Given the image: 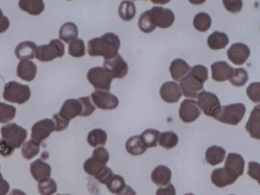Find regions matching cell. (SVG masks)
Wrapping results in <instances>:
<instances>
[{
	"mask_svg": "<svg viewBox=\"0 0 260 195\" xmlns=\"http://www.w3.org/2000/svg\"><path fill=\"white\" fill-rule=\"evenodd\" d=\"M211 17L205 12H199L193 20L194 28L201 32L207 31L211 27Z\"/></svg>",
	"mask_w": 260,
	"mask_h": 195,
	"instance_id": "36",
	"label": "cell"
},
{
	"mask_svg": "<svg viewBox=\"0 0 260 195\" xmlns=\"http://www.w3.org/2000/svg\"><path fill=\"white\" fill-rule=\"evenodd\" d=\"M226 150L221 146H210L205 152V159L208 164L214 166L220 164L225 158Z\"/></svg>",
	"mask_w": 260,
	"mask_h": 195,
	"instance_id": "27",
	"label": "cell"
},
{
	"mask_svg": "<svg viewBox=\"0 0 260 195\" xmlns=\"http://www.w3.org/2000/svg\"><path fill=\"white\" fill-rule=\"evenodd\" d=\"M158 142L159 146L165 149H170L174 148L178 144L179 137L173 131H166V132L160 133Z\"/></svg>",
	"mask_w": 260,
	"mask_h": 195,
	"instance_id": "34",
	"label": "cell"
},
{
	"mask_svg": "<svg viewBox=\"0 0 260 195\" xmlns=\"http://www.w3.org/2000/svg\"><path fill=\"white\" fill-rule=\"evenodd\" d=\"M160 132L154 129H147L140 136L143 144L146 148H153L157 146L158 139Z\"/></svg>",
	"mask_w": 260,
	"mask_h": 195,
	"instance_id": "35",
	"label": "cell"
},
{
	"mask_svg": "<svg viewBox=\"0 0 260 195\" xmlns=\"http://www.w3.org/2000/svg\"><path fill=\"white\" fill-rule=\"evenodd\" d=\"M249 79V75L247 71L243 68L234 69L232 76L229 79L231 83L234 86H243Z\"/></svg>",
	"mask_w": 260,
	"mask_h": 195,
	"instance_id": "37",
	"label": "cell"
},
{
	"mask_svg": "<svg viewBox=\"0 0 260 195\" xmlns=\"http://www.w3.org/2000/svg\"><path fill=\"white\" fill-rule=\"evenodd\" d=\"M244 167L245 161L241 155L234 153V152L228 154L225 161L224 167H223L228 172L239 178L243 175Z\"/></svg>",
	"mask_w": 260,
	"mask_h": 195,
	"instance_id": "20",
	"label": "cell"
},
{
	"mask_svg": "<svg viewBox=\"0 0 260 195\" xmlns=\"http://www.w3.org/2000/svg\"><path fill=\"white\" fill-rule=\"evenodd\" d=\"M40 152V144L34 140H28L24 143L22 148V154L24 158L30 160L36 157Z\"/></svg>",
	"mask_w": 260,
	"mask_h": 195,
	"instance_id": "38",
	"label": "cell"
},
{
	"mask_svg": "<svg viewBox=\"0 0 260 195\" xmlns=\"http://www.w3.org/2000/svg\"><path fill=\"white\" fill-rule=\"evenodd\" d=\"M151 179L156 186L168 185L172 179V172L170 168L166 166H158L153 169L151 174Z\"/></svg>",
	"mask_w": 260,
	"mask_h": 195,
	"instance_id": "23",
	"label": "cell"
},
{
	"mask_svg": "<svg viewBox=\"0 0 260 195\" xmlns=\"http://www.w3.org/2000/svg\"><path fill=\"white\" fill-rule=\"evenodd\" d=\"M30 172L33 178L40 183L51 178V167L49 164L39 158L30 166Z\"/></svg>",
	"mask_w": 260,
	"mask_h": 195,
	"instance_id": "19",
	"label": "cell"
},
{
	"mask_svg": "<svg viewBox=\"0 0 260 195\" xmlns=\"http://www.w3.org/2000/svg\"><path fill=\"white\" fill-rule=\"evenodd\" d=\"M120 47L121 41L118 35L106 33L88 42V53L91 56H103L109 59L118 54Z\"/></svg>",
	"mask_w": 260,
	"mask_h": 195,
	"instance_id": "1",
	"label": "cell"
},
{
	"mask_svg": "<svg viewBox=\"0 0 260 195\" xmlns=\"http://www.w3.org/2000/svg\"><path fill=\"white\" fill-rule=\"evenodd\" d=\"M246 129L252 138L260 139V106L256 105L251 112L246 124Z\"/></svg>",
	"mask_w": 260,
	"mask_h": 195,
	"instance_id": "21",
	"label": "cell"
},
{
	"mask_svg": "<svg viewBox=\"0 0 260 195\" xmlns=\"http://www.w3.org/2000/svg\"><path fill=\"white\" fill-rule=\"evenodd\" d=\"M10 189V185L7 180L4 179L0 172V195H7Z\"/></svg>",
	"mask_w": 260,
	"mask_h": 195,
	"instance_id": "54",
	"label": "cell"
},
{
	"mask_svg": "<svg viewBox=\"0 0 260 195\" xmlns=\"http://www.w3.org/2000/svg\"><path fill=\"white\" fill-rule=\"evenodd\" d=\"M87 79L97 91H109L113 80L103 67H100L90 69L87 73Z\"/></svg>",
	"mask_w": 260,
	"mask_h": 195,
	"instance_id": "7",
	"label": "cell"
},
{
	"mask_svg": "<svg viewBox=\"0 0 260 195\" xmlns=\"http://www.w3.org/2000/svg\"><path fill=\"white\" fill-rule=\"evenodd\" d=\"M92 157L102 164L106 165L109 160V153L106 148L100 146L93 151Z\"/></svg>",
	"mask_w": 260,
	"mask_h": 195,
	"instance_id": "47",
	"label": "cell"
},
{
	"mask_svg": "<svg viewBox=\"0 0 260 195\" xmlns=\"http://www.w3.org/2000/svg\"><path fill=\"white\" fill-rule=\"evenodd\" d=\"M106 185L111 193L117 195L125 187L126 184L122 176L118 175H113V176L106 183Z\"/></svg>",
	"mask_w": 260,
	"mask_h": 195,
	"instance_id": "40",
	"label": "cell"
},
{
	"mask_svg": "<svg viewBox=\"0 0 260 195\" xmlns=\"http://www.w3.org/2000/svg\"><path fill=\"white\" fill-rule=\"evenodd\" d=\"M231 195H233V194H231Z\"/></svg>",
	"mask_w": 260,
	"mask_h": 195,
	"instance_id": "59",
	"label": "cell"
},
{
	"mask_svg": "<svg viewBox=\"0 0 260 195\" xmlns=\"http://www.w3.org/2000/svg\"><path fill=\"white\" fill-rule=\"evenodd\" d=\"M156 195H176V188L173 184H169L167 187L157 189Z\"/></svg>",
	"mask_w": 260,
	"mask_h": 195,
	"instance_id": "52",
	"label": "cell"
},
{
	"mask_svg": "<svg viewBox=\"0 0 260 195\" xmlns=\"http://www.w3.org/2000/svg\"><path fill=\"white\" fill-rule=\"evenodd\" d=\"M69 54L74 57H82L86 54V47L82 39H76L70 43Z\"/></svg>",
	"mask_w": 260,
	"mask_h": 195,
	"instance_id": "41",
	"label": "cell"
},
{
	"mask_svg": "<svg viewBox=\"0 0 260 195\" xmlns=\"http://www.w3.org/2000/svg\"><path fill=\"white\" fill-rule=\"evenodd\" d=\"M37 74V67L32 61L21 60L17 67V76L22 80L31 82Z\"/></svg>",
	"mask_w": 260,
	"mask_h": 195,
	"instance_id": "24",
	"label": "cell"
},
{
	"mask_svg": "<svg viewBox=\"0 0 260 195\" xmlns=\"http://www.w3.org/2000/svg\"><path fill=\"white\" fill-rule=\"evenodd\" d=\"M138 26H139V28L141 29V31L146 34L151 33L156 28V26L153 24L151 20H150L148 10L145 11L141 14L139 21H138Z\"/></svg>",
	"mask_w": 260,
	"mask_h": 195,
	"instance_id": "42",
	"label": "cell"
},
{
	"mask_svg": "<svg viewBox=\"0 0 260 195\" xmlns=\"http://www.w3.org/2000/svg\"><path fill=\"white\" fill-rule=\"evenodd\" d=\"M246 94L252 102L255 103L260 102V83L259 82H252L249 84L246 88Z\"/></svg>",
	"mask_w": 260,
	"mask_h": 195,
	"instance_id": "46",
	"label": "cell"
},
{
	"mask_svg": "<svg viewBox=\"0 0 260 195\" xmlns=\"http://www.w3.org/2000/svg\"><path fill=\"white\" fill-rule=\"evenodd\" d=\"M31 97L29 86L17 82H10L6 84L4 98L7 102L19 105L25 103Z\"/></svg>",
	"mask_w": 260,
	"mask_h": 195,
	"instance_id": "3",
	"label": "cell"
},
{
	"mask_svg": "<svg viewBox=\"0 0 260 195\" xmlns=\"http://www.w3.org/2000/svg\"><path fill=\"white\" fill-rule=\"evenodd\" d=\"M16 108L13 105L0 102V123H7L15 118Z\"/></svg>",
	"mask_w": 260,
	"mask_h": 195,
	"instance_id": "39",
	"label": "cell"
},
{
	"mask_svg": "<svg viewBox=\"0 0 260 195\" xmlns=\"http://www.w3.org/2000/svg\"><path fill=\"white\" fill-rule=\"evenodd\" d=\"M191 67L182 59H176L170 64V71L172 78L176 82H180L188 73Z\"/></svg>",
	"mask_w": 260,
	"mask_h": 195,
	"instance_id": "25",
	"label": "cell"
},
{
	"mask_svg": "<svg viewBox=\"0 0 260 195\" xmlns=\"http://www.w3.org/2000/svg\"><path fill=\"white\" fill-rule=\"evenodd\" d=\"M54 131H55L54 121L51 119H44L36 122L31 128V140L41 145Z\"/></svg>",
	"mask_w": 260,
	"mask_h": 195,
	"instance_id": "10",
	"label": "cell"
},
{
	"mask_svg": "<svg viewBox=\"0 0 260 195\" xmlns=\"http://www.w3.org/2000/svg\"><path fill=\"white\" fill-rule=\"evenodd\" d=\"M9 195H27L25 192L22 190H19V189H13L11 192H10Z\"/></svg>",
	"mask_w": 260,
	"mask_h": 195,
	"instance_id": "56",
	"label": "cell"
},
{
	"mask_svg": "<svg viewBox=\"0 0 260 195\" xmlns=\"http://www.w3.org/2000/svg\"><path fill=\"white\" fill-rule=\"evenodd\" d=\"M245 113H246V107L243 104H231L226 106L220 105L214 111L212 117L221 123L237 125L243 120Z\"/></svg>",
	"mask_w": 260,
	"mask_h": 195,
	"instance_id": "2",
	"label": "cell"
},
{
	"mask_svg": "<svg viewBox=\"0 0 260 195\" xmlns=\"http://www.w3.org/2000/svg\"><path fill=\"white\" fill-rule=\"evenodd\" d=\"M83 167L85 172L88 175L95 177L103 184H106L114 175L110 168L106 166V165L102 164L92 157H90L85 161Z\"/></svg>",
	"mask_w": 260,
	"mask_h": 195,
	"instance_id": "6",
	"label": "cell"
},
{
	"mask_svg": "<svg viewBox=\"0 0 260 195\" xmlns=\"http://www.w3.org/2000/svg\"><path fill=\"white\" fill-rule=\"evenodd\" d=\"M117 195H136V192L130 186L126 185Z\"/></svg>",
	"mask_w": 260,
	"mask_h": 195,
	"instance_id": "55",
	"label": "cell"
},
{
	"mask_svg": "<svg viewBox=\"0 0 260 195\" xmlns=\"http://www.w3.org/2000/svg\"><path fill=\"white\" fill-rule=\"evenodd\" d=\"M228 59L235 65H243L250 55V50L246 44L235 43L228 50Z\"/></svg>",
	"mask_w": 260,
	"mask_h": 195,
	"instance_id": "15",
	"label": "cell"
},
{
	"mask_svg": "<svg viewBox=\"0 0 260 195\" xmlns=\"http://www.w3.org/2000/svg\"><path fill=\"white\" fill-rule=\"evenodd\" d=\"M39 193L42 195H53L57 192V185L52 178L39 183L38 185Z\"/></svg>",
	"mask_w": 260,
	"mask_h": 195,
	"instance_id": "43",
	"label": "cell"
},
{
	"mask_svg": "<svg viewBox=\"0 0 260 195\" xmlns=\"http://www.w3.org/2000/svg\"><path fill=\"white\" fill-rule=\"evenodd\" d=\"M78 34V27L74 23L67 22L60 27L59 36L62 41L68 44L77 39Z\"/></svg>",
	"mask_w": 260,
	"mask_h": 195,
	"instance_id": "30",
	"label": "cell"
},
{
	"mask_svg": "<svg viewBox=\"0 0 260 195\" xmlns=\"http://www.w3.org/2000/svg\"><path fill=\"white\" fill-rule=\"evenodd\" d=\"M190 75L193 77L196 78V79L202 82L205 83L208 79V71L207 67H204L202 65H196L190 69Z\"/></svg>",
	"mask_w": 260,
	"mask_h": 195,
	"instance_id": "44",
	"label": "cell"
},
{
	"mask_svg": "<svg viewBox=\"0 0 260 195\" xmlns=\"http://www.w3.org/2000/svg\"><path fill=\"white\" fill-rule=\"evenodd\" d=\"M14 150V148L12 147L4 139L0 140V155L5 157L10 156Z\"/></svg>",
	"mask_w": 260,
	"mask_h": 195,
	"instance_id": "51",
	"label": "cell"
},
{
	"mask_svg": "<svg viewBox=\"0 0 260 195\" xmlns=\"http://www.w3.org/2000/svg\"><path fill=\"white\" fill-rule=\"evenodd\" d=\"M179 85L184 96L186 98L196 99L202 91H204V84L191 76L189 73L180 81Z\"/></svg>",
	"mask_w": 260,
	"mask_h": 195,
	"instance_id": "13",
	"label": "cell"
},
{
	"mask_svg": "<svg viewBox=\"0 0 260 195\" xmlns=\"http://www.w3.org/2000/svg\"><path fill=\"white\" fill-rule=\"evenodd\" d=\"M81 111V105L77 99H68L63 103L59 114L70 121L80 116Z\"/></svg>",
	"mask_w": 260,
	"mask_h": 195,
	"instance_id": "22",
	"label": "cell"
},
{
	"mask_svg": "<svg viewBox=\"0 0 260 195\" xmlns=\"http://www.w3.org/2000/svg\"><path fill=\"white\" fill-rule=\"evenodd\" d=\"M107 134L102 129H94L88 134L87 142L92 147L105 146L107 141Z\"/></svg>",
	"mask_w": 260,
	"mask_h": 195,
	"instance_id": "32",
	"label": "cell"
},
{
	"mask_svg": "<svg viewBox=\"0 0 260 195\" xmlns=\"http://www.w3.org/2000/svg\"><path fill=\"white\" fill-rule=\"evenodd\" d=\"M118 15L124 21H132L136 15L135 3L132 1H123L118 8Z\"/></svg>",
	"mask_w": 260,
	"mask_h": 195,
	"instance_id": "33",
	"label": "cell"
},
{
	"mask_svg": "<svg viewBox=\"0 0 260 195\" xmlns=\"http://www.w3.org/2000/svg\"><path fill=\"white\" fill-rule=\"evenodd\" d=\"M126 150L132 155H141L147 151V148L143 144L140 136L130 137L126 142Z\"/></svg>",
	"mask_w": 260,
	"mask_h": 195,
	"instance_id": "31",
	"label": "cell"
},
{
	"mask_svg": "<svg viewBox=\"0 0 260 195\" xmlns=\"http://www.w3.org/2000/svg\"><path fill=\"white\" fill-rule=\"evenodd\" d=\"M159 94L164 102L167 103H176L182 97L180 87L175 82H166L159 90Z\"/></svg>",
	"mask_w": 260,
	"mask_h": 195,
	"instance_id": "16",
	"label": "cell"
},
{
	"mask_svg": "<svg viewBox=\"0 0 260 195\" xmlns=\"http://www.w3.org/2000/svg\"><path fill=\"white\" fill-rule=\"evenodd\" d=\"M94 104L102 110H113L118 106L119 101L117 96L109 91H95L91 94Z\"/></svg>",
	"mask_w": 260,
	"mask_h": 195,
	"instance_id": "12",
	"label": "cell"
},
{
	"mask_svg": "<svg viewBox=\"0 0 260 195\" xmlns=\"http://www.w3.org/2000/svg\"><path fill=\"white\" fill-rule=\"evenodd\" d=\"M3 139L14 149L20 147L28 137V132L25 128L16 123H9L1 129Z\"/></svg>",
	"mask_w": 260,
	"mask_h": 195,
	"instance_id": "4",
	"label": "cell"
},
{
	"mask_svg": "<svg viewBox=\"0 0 260 195\" xmlns=\"http://www.w3.org/2000/svg\"><path fill=\"white\" fill-rule=\"evenodd\" d=\"M103 69L112 79H122L128 73V66L119 53L111 59H105Z\"/></svg>",
	"mask_w": 260,
	"mask_h": 195,
	"instance_id": "9",
	"label": "cell"
},
{
	"mask_svg": "<svg viewBox=\"0 0 260 195\" xmlns=\"http://www.w3.org/2000/svg\"><path fill=\"white\" fill-rule=\"evenodd\" d=\"M64 53V44L60 40L54 39L48 44L37 47L36 57L42 62H50L56 58L62 57Z\"/></svg>",
	"mask_w": 260,
	"mask_h": 195,
	"instance_id": "5",
	"label": "cell"
},
{
	"mask_svg": "<svg viewBox=\"0 0 260 195\" xmlns=\"http://www.w3.org/2000/svg\"><path fill=\"white\" fill-rule=\"evenodd\" d=\"M185 195H194V194H193V193H185Z\"/></svg>",
	"mask_w": 260,
	"mask_h": 195,
	"instance_id": "57",
	"label": "cell"
},
{
	"mask_svg": "<svg viewBox=\"0 0 260 195\" xmlns=\"http://www.w3.org/2000/svg\"><path fill=\"white\" fill-rule=\"evenodd\" d=\"M223 4L225 9L232 13H237V12H240L243 8V2L241 0H234V1L223 0Z\"/></svg>",
	"mask_w": 260,
	"mask_h": 195,
	"instance_id": "48",
	"label": "cell"
},
{
	"mask_svg": "<svg viewBox=\"0 0 260 195\" xmlns=\"http://www.w3.org/2000/svg\"><path fill=\"white\" fill-rule=\"evenodd\" d=\"M179 117L185 123H191L199 118L201 110L198 107L197 102L193 99H185L181 103L179 111Z\"/></svg>",
	"mask_w": 260,
	"mask_h": 195,
	"instance_id": "14",
	"label": "cell"
},
{
	"mask_svg": "<svg viewBox=\"0 0 260 195\" xmlns=\"http://www.w3.org/2000/svg\"><path fill=\"white\" fill-rule=\"evenodd\" d=\"M150 20L156 27L168 28L173 25L175 21V15L173 11L162 6H154L149 9Z\"/></svg>",
	"mask_w": 260,
	"mask_h": 195,
	"instance_id": "8",
	"label": "cell"
},
{
	"mask_svg": "<svg viewBox=\"0 0 260 195\" xmlns=\"http://www.w3.org/2000/svg\"><path fill=\"white\" fill-rule=\"evenodd\" d=\"M52 120L54 121V125H55L56 132L64 131L70 124L69 120L60 116L59 113L53 116Z\"/></svg>",
	"mask_w": 260,
	"mask_h": 195,
	"instance_id": "49",
	"label": "cell"
},
{
	"mask_svg": "<svg viewBox=\"0 0 260 195\" xmlns=\"http://www.w3.org/2000/svg\"><path fill=\"white\" fill-rule=\"evenodd\" d=\"M77 100L80 102L82 107L81 114L80 115L81 117H88L95 111V105L92 104L90 98L88 96L87 97L80 98Z\"/></svg>",
	"mask_w": 260,
	"mask_h": 195,
	"instance_id": "45",
	"label": "cell"
},
{
	"mask_svg": "<svg viewBox=\"0 0 260 195\" xmlns=\"http://www.w3.org/2000/svg\"><path fill=\"white\" fill-rule=\"evenodd\" d=\"M10 20L3 14L2 10L0 9V33L7 31L10 27Z\"/></svg>",
	"mask_w": 260,
	"mask_h": 195,
	"instance_id": "53",
	"label": "cell"
},
{
	"mask_svg": "<svg viewBox=\"0 0 260 195\" xmlns=\"http://www.w3.org/2000/svg\"><path fill=\"white\" fill-rule=\"evenodd\" d=\"M228 43L229 38L226 34L223 32H213L208 38V45L211 50H221L226 47Z\"/></svg>",
	"mask_w": 260,
	"mask_h": 195,
	"instance_id": "29",
	"label": "cell"
},
{
	"mask_svg": "<svg viewBox=\"0 0 260 195\" xmlns=\"http://www.w3.org/2000/svg\"><path fill=\"white\" fill-rule=\"evenodd\" d=\"M211 77L216 82H225L229 80L234 71L231 67L225 61H217L211 65Z\"/></svg>",
	"mask_w": 260,
	"mask_h": 195,
	"instance_id": "18",
	"label": "cell"
},
{
	"mask_svg": "<svg viewBox=\"0 0 260 195\" xmlns=\"http://www.w3.org/2000/svg\"><path fill=\"white\" fill-rule=\"evenodd\" d=\"M248 175L256 180L258 182L260 181V166L258 162L250 161L248 165Z\"/></svg>",
	"mask_w": 260,
	"mask_h": 195,
	"instance_id": "50",
	"label": "cell"
},
{
	"mask_svg": "<svg viewBox=\"0 0 260 195\" xmlns=\"http://www.w3.org/2000/svg\"><path fill=\"white\" fill-rule=\"evenodd\" d=\"M37 45L32 41H24L20 43L15 50V54L21 60H28L34 59L36 56Z\"/></svg>",
	"mask_w": 260,
	"mask_h": 195,
	"instance_id": "26",
	"label": "cell"
},
{
	"mask_svg": "<svg viewBox=\"0 0 260 195\" xmlns=\"http://www.w3.org/2000/svg\"><path fill=\"white\" fill-rule=\"evenodd\" d=\"M57 195H70V194H57Z\"/></svg>",
	"mask_w": 260,
	"mask_h": 195,
	"instance_id": "58",
	"label": "cell"
},
{
	"mask_svg": "<svg viewBox=\"0 0 260 195\" xmlns=\"http://www.w3.org/2000/svg\"><path fill=\"white\" fill-rule=\"evenodd\" d=\"M211 178L214 185L217 187H224L234 184L238 177L228 172L225 168H218L213 170Z\"/></svg>",
	"mask_w": 260,
	"mask_h": 195,
	"instance_id": "17",
	"label": "cell"
},
{
	"mask_svg": "<svg viewBox=\"0 0 260 195\" xmlns=\"http://www.w3.org/2000/svg\"><path fill=\"white\" fill-rule=\"evenodd\" d=\"M19 8L31 15H39L45 10V3L42 0H21Z\"/></svg>",
	"mask_w": 260,
	"mask_h": 195,
	"instance_id": "28",
	"label": "cell"
},
{
	"mask_svg": "<svg viewBox=\"0 0 260 195\" xmlns=\"http://www.w3.org/2000/svg\"><path fill=\"white\" fill-rule=\"evenodd\" d=\"M197 105L205 115L212 117L214 111L220 106L218 98L214 93L203 91L198 95Z\"/></svg>",
	"mask_w": 260,
	"mask_h": 195,
	"instance_id": "11",
	"label": "cell"
}]
</instances>
